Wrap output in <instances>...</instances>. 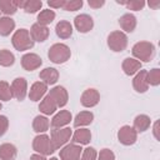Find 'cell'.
I'll list each match as a JSON object with an SVG mask.
<instances>
[{"instance_id": "18", "label": "cell", "mask_w": 160, "mask_h": 160, "mask_svg": "<svg viewBox=\"0 0 160 160\" xmlns=\"http://www.w3.org/2000/svg\"><path fill=\"white\" fill-rule=\"evenodd\" d=\"M40 79L46 85H54L59 79V71L55 68H45L39 74Z\"/></svg>"}, {"instance_id": "24", "label": "cell", "mask_w": 160, "mask_h": 160, "mask_svg": "<svg viewBox=\"0 0 160 160\" xmlns=\"http://www.w3.org/2000/svg\"><path fill=\"white\" fill-rule=\"evenodd\" d=\"M56 109H58V106H56L55 101L52 100V98H51L50 95H46V96L41 100L40 105H39V110H40L42 114H45V115H51V114H54Z\"/></svg>"}, {"instance_id": "29", "label": "cell", "mask_w": 160, "mask_h": 160, "mask_svg": "<svg viewBox=\"0 0 160 160\" xmlns=\"http://www.w3.org/2000/svg\"><path fill=\"white\" fill-rule=\"evenodd\" d=\"M54 19H55V12L50 9H46V10L40 11V14L38 15V24L46 26L48 24L52 22Z\"/></svg>"}, {"instance_id": "33", "label": "cell", "mask_w": 160, "mask_h": 160, "mask_svg": "<svg viewBox=\"0 0 160 160\" xmlns=\"http://www.w3.org/2000/svg\"><path fill=\"white\" fill-rule=\"evenodd\" d=\"M146 81H148V84H150L152 86H158L160 84V70L155 68V69H151L150 71H148Z\"/></svg>"}, {"instance_id": "9", "label": "cell", "mask_w": 160, "mask_h": 160, "mask_svg": "<svg viewBox=\"0 0 160 160\" xmlns=\"http://www.w3.org/2000/svg\"><path fill=\"white\" fill-rule=\"evenodd\" d=\"M81 152H82L81 146L72 142V144L64 146L60 150V159L61 160H80Z\"/></svg>"}, {"instance_id": "21", "label": "cell", "mask_w": 160, "mask_h": 160, "mask_svg": "<svg viewBox=\"0 0 160 160\" xmlns=\"http://www.w3.org/2000/svg\"><path fill=\"white\" fill-rule=\"evenodd\" d=\"M119 25L126 32H131L136 28V18L132 14H124L119 19Z\"/></svg>"}, {"instance_id": "46", "label": "cell", "mask_w": 160, "mask_h": 160, "mask_svg": "<svg viewBox=\"0 0 160 160\" xmlns=\"http://www.w3.org/2000/svg\"><path fill=\"white\" fill-rule=\"evenodd\" d=\"M1 108H2V105H1V102H0V110H1Z\"/></svg>"}, {"instance_id": "3", "label": "cell", "mask_w": 160, "mask_h": 160, "mask_svg": "<svg viewBox=\"0 0 160 160\" xmlns=\"http://www.w3.org/2000/svg\"><path fill=\"white\" fill-rule=\"evenodd\" d=\"M48 56H49L50 61H52L55 64H62L70 59L71 51L68 45L59 42V44H54L50 46V49L48 51Z\"/></svg>"}, {"instance_id": "36", "label": "cell", "mask_w": 160, "mask_h": 160, "mask_svg": "<svg viewBox=\"0 0 160 160\" xmlns=\"http://www.w3.org/2000/svg\"><path fill=\"white\" fill-rule=\"evenodd\" d=\"M96 156L98 154L94 148H86V149H82L80 160H96Z\"/></svg>"}, {"instance_id": "27", "label": "cell", "mask_w": 160, "mask_h": 160, "mask_svg": "<svg viewBox=\"0 0 160 160\" xmlns=\"http://www.w3.org/2000/svg\"><path fill=\"white\" fill-rule=\"evenodd\" d=\"M94 115L91 111H81L76 115L75 120H74V126L75 128H80V126H85L92 122Z\"/></svg>"}, {"instance_id": "39", "label": "cell", "mask_w": 160, "mask_h": 160, "mask_svg": "<svg viewBox=\"0 0 160 160\" xmlns=\"http://www.w3.org/2000/svg\"><path fill=\"white\" fill-rule=\"evenodd\" d=\"M9 128V120L5 115H0V138L6 132Z\"/></svg>"}, {"instance_id": "34", "label": "cell", "mask_w": 160, "mask_h": 160, "mask_svg": "<svg viewBox=\"0 0 160 160\" xmlns=\"http://www.w3.org/2000/svg\"><path fill=\"white\" fill-rule=\"evenodd\" d=\"M12 98L11 88L6 81H0V100L9 101Z\"/></svg>"}, {"instance_id": "12", "label": "cell", "mask_w": 160, "mask_h": 160, "mask_svg": "<svg viewBox=\"0 0 160 160\" xmlns=\"http://www.w3.org/2000/svg\"><path fill=\"white\" fill-rule=\"evenodd\" d=\"M41 64H42L41 58L36 54H32V52H28L21 58V66L26 71L36 70L38 68H40Z\"/></svg>"}, {"instance_id": "11", "label": "cell", "mask_w": 160, "mask_h": 160, "mask_svg": "<svg viewBox=\"0 0 160 160\" xmlns=\"http://www.w3.org/2000/svg\"><path fill=\"white\" fill-rule=\"evenodd\" d=\"M99 101H100V94L96 89H92V88L86 89L80 98V102L85 108H92L98 105Z\"/></svg>"}, {"instance_id": "15", "label": "cell", "mask_w": 160, "mask_h": 160, "mask_svg": "<svg viewBox=\"0 0 160 160\" xmlns=\"http://www.w3.org/2000/svg\"><path fill=\"white\" fill-rule=\"evenodd\" d=\"M146 70H139L136 76L132 80V86L135 89V91L138 92H145L149 89V84L146 81Z\"/></svg>"}, {"instance_id": "10", "label": "cell", "mask_w": 160, "mask_h": 160, "mask_svg": "<svg viewBox=\"0 0 160 160\" xmlns=\"http://www.w3.org/2000/svg\"><path fill=\"white\" fill-rule=\"evenodd\" d=\"M74 25L79 32H89L94 28V20L88 14H80L74 19Z\"/></svg>"}, {"instance_id": "43", "label": "cell", "mask_w": 160, "mask_h": 160, "mask_svg": "<svg viewBox=\"0 0 160 160\" xmlns=\"http://www.w3.org/2000/svg\"><path fill=\"white\" fill-rule=\"evenodd\" d=\"M148 4H149L150 8H154V9H158L160 6V1H154V2L152 1H149Z\"/></svg>"}, {"instance_id": "5", "label": "cell", "mask_w": 160, "mask_h": 160, "mask_svg": "<svg viewBox=\"0 0 160 160\" xmlns=\"http://www.w3.org/2000/svg\"><path fill=\"white\" fill-rule=\"evenodd\" d=\"M71 138V129L70 128H61V129H52L51 130V145L52 149L56 150L60 146L65 145Z\"/></svg>"}, {"instance_id": "40", "label": "cell", "mask_w": 160, "mask_h": 160, "mask_svg": "<svg viewBox=\"0 0 160 160\" xmlns=\"http://www.w3.org/2000/svg\"><path fill=\"white\" fill-rule=\"evenodd\" d=\"M64 4H65V1L64 0H58V1H48V5L50 6V8H54V9H62V6H64Z\"/></svg>"}, {"instance_id": "13", "label": "cell", "mask_w": 160, "mask_h": 160, "mask_svg": "<svg viewBox=\"0 0 160 160\" xmlns=\"http://www.w3.org/2000/svg\"><path fill=\"white\" fill-rule=\"evenodd\" d=\"M49 95L52 98V100L55 101L56 106L58 108H62L68 104V99H69V95H68V91L65 88L62 86H55L50 90Z\"/></svg>"}, {"instance_id": "16", "label": "cell", "mask_w": 160, "mask_h": 160, "mask_svg": "<svg viewBox=\"0 0 160 160\" xmlns=\"http://www.w3.org/2000/svg\"><path fill=\"white\" fill-rule=\"evenodd\" d=\"M48 91V85L44 84L42 81H36L31 85L30 88V91H29V98L30 100L32 101H39L44 95L45 92Z\"/></svg>"}, {"instance_id": "35", "label": "cell", "mask_w": 160, "mask_h": 160, "mask_svg": "<svg viewBox=\"0 0 160 160\" xmlns=\"http://www.w3.org/2000/svg\"><path fill=\"white\" fill-rule=\"evenodd\" d=\"M82 6V1L81 0H70V1H65L62 10L65 11H76Z\"/></svg>"}, {"instance_id": "7", "label": "cell", "mask_w": 160, "mask_h": 160, "mask_svg": "<svg viewBox=\"0 0 160 160\" xmlns=\"http://www.w3.org/2000/svg\"><path fill=\"white\" fill-rule=\"evenodd\" d=\"M118 139L122 145L129 146V145L135 144V141L138 139V132L135 131L134 128H131L129 125H124L118 131Z\"/></svg>"}, {"instance_id": "17", "label": "cell", "mask_w": 160, "mask_h": 160, "mask_svg": "<svg viewBox=\"0 0 160 160\" xmlns=\"http://www.w3.org/2000/svg\"><path fill=\"white\" fill-rule=\"evenodd\" d=\"M71 120V112L68 110H61L59 111L51 120V126L52 129H61L62 126L68 125Z\"/></svg>"}, {"instance_id": "20", "label": "cell", "mask_w": 160, "mask_h": 160, "mask_svg": "<svg viewBox=\"0 0 160 160\" xmlns=\"http://www.w3.org/2000/svg\"><path fill=\"white\" fill-rule=\"evenodd\" d=\"M55 31L60 39H69L72 35V25L66 20H61L56 24Z\"/></svg>"}, {"instance_id": "45", "label": "cell", "mask_w": 160, "mask_h": 160, "mask_svg": "<svg viewBox=\"0 0 160 160\" xmlns=\"http://www.w3.org/2000/svg\"><path fill=\"white\" fill-rule=\"evenodd\" d=\"M50 160H58V159H56V158H51Z\"/></svg>"}, {"instance_id": "32", "label": "cell", "mask_w": 160, "mask_h": 160, "mask_svg": "<svg viewBox=\"0 0 160 160\" xmlns=\"http://www.w3.org/2000/svg\"><path fill=\"white\" fill-rule=\"evenodd\" d=\"M18 8L15 6L14 1L10 0H0V11L4 12L5 15H12L15 14Z\"/></svg>"}, {"instance_id": "31", "label": "cell", "mask_w": 160, "mask_h": 160, "mask_svg": "<svg viewBox=\"0 0 160 160\" xmlns=\"http://www.w3.org/2000/svg\"><path fill=\"white\" fill-rule=\"evenodd\" d=\"M41 6H42V1L41 0H28V1H25L22 9L28 14H34L38 10H40Z\"/></svg>"}, {"instance_id": "38", "label": "cell", "mask_w": 160, "mask_h": 160, "mask_svg": "<svg viewBox=\"0 0 160 160\" xmlns=\"http://www.w3.org/2000/svg\"><path fill=\"white\" fill-rule=\"evenodd\" d=\"M98 160H115V155L110 149H102L98 155Z\"/></svg>"}, {"instance_id": "8", "label": "cell", "mask_w": 160, "mask_h": 160, "mask_svg": "<svg viewBox=\"0 0 160 160\" xmlns=\"http://www.w3.org/2000/svg\"><path fill=\"white\" fill-rule=\"evenodd\" d=\"M11 94L12 96L19 100L22 101L26 96V90H28V82L24 78H16L12 82H11Z\"/></svg>"}, {"instance_id": "42", "label": "cell", "mask_w": 160, "mask_h": 160, "mask_svg": "<svg viewBox=\"0 0 160 160\" xmlns=\"http://www.w3.org/2000/svg\"><path fill=\"white\" fill-rule=\"evenodd\" d=\"M30 160H46L44 155H40V154H34L30 156Z\"/></svg>"}, {"instance_id": "37", "label": "cell", "mask_w": 160, "mask_h": 160, "mask_svg": "<svg viewBox=\"0 0 160 160\" xmlns=\"http://www.w3.org/2000/svg\"><path fill=\"white\" fill-rule=\"evenodd\" d=\"M125 5H126L128 9H130V10L139 11V10H141V9L145 6V1H142V0H131V1H126Z\"/></svg>"}, {"instance_id": "2", "label": "cell", "mask_w": 160, "mask_h": 160, "mask_svg": "<svg viewBox=\"0 0 160 160\" xmlns=\"http://www.w3.org/2000/svg\"><path fill=\"white\" fill-rule=\"evenodd\" d=\"M131 52L138 60L149 62L155 54V46L149 41H139L132 46Z\"/></svg>"}, {"instance_id": "28", "label": "cell", "mask_w": 160, "mask_h": 160, "mask_svg": "<svg viewBox=\"0 0 160 160\" xmlns=\"http://www.w3.org/2000/svg\"><path fill=\"white\" fill-rule=\"evenodd\" d=\"M50 126V122H49V119L46 116H41V115H38L34 121H32V129L35 132H45Z\"/></svg>"}, {"instance_id": "44", "label": "cell", "mask_w": 160, "mask_h": 160, "mask_svg": "<svg viewBox=\"0 0 160 160\" xmlns=\"http://www.w3.org/2000/svg\"><path fill=\"white\" fill-rule=\"evenodd\" d=\"M158 128H159V121H156L155 125H154V135H155V138L159 140V134H158V130H159V129H158Z\"/></svg>"}, {"instance_id": "30", "label": "cell", "mask_w": 160, "mask_h": 160, "mask_svg": "<svg viewBox=\"0 0 160 160\" xmlns=\"http://www.w3.org/2000/svg\"><path fill=\"white\" fill-rule=\"evenodd\" d=\"M14 62H15V56L11 51L6 49L0 50V65L1 66L8 68V66H11Z\"/></svg>"}, {"instance_id": "26", "label": "cell", "mask_w": 160, "mask_h": 160, "mask_svg": "<svg viewBox=\"0 0 160 160\" xmlns=\"http://www.w3.org/2000/svg\"><path fill=\"white\" fill-rule=\"evenodd\" d=\"M14 29H15V21L11 18L9 16L0 18V35L1 36L10 35V32H12Z\"/></svg>"}, {"instance_id": "6", "label": "cell", "mask_w": 160, "mask_h": 160, "mask_svg": "<svg viewBox=\"0 0 160 160\" xmlns=\"http://www.w3.org/2000/svg\"><path fill=\"white\" fill-rule=\"evenodd\" d=\"M32 149L39 152L40 155H50L54 152V149H52V145H51V140L48 135L45 134H41V135H38L34 138L32 140Z\"/></svg>"}, {"instance_id": "22", "label": "cell", "mask_w": 160, "mask_h": 160, "mask_svg": "<svg viewBox=\"0 0 160 160\" xmlns=\"http://www.w3.org/2000/svg\"><path fill=\"white\" fill-rule=\"evenodd\" d=\"M91 140V132L89 129H78L74 135H72V142L74 144H80V145H86Z\"/></svg>"}, {"instance_id": "4", "label": "cell", "mask_w": 160, "mask_h": 160, "mask_svg": "<svg viewBox=\"0 0 160 160\" xmlns=\"http://www.w3.org/2000/svg\"><path fill=\"white\" fill-rule=\"evenodd\" d=\"M108 46L115 52H121L128 46V36L122 31H112L108 36Z\"/></svg>"}, {"instance_id": "41", "label": "cell", "mask_w": 160, "mask_h": 160, "mask_svg": "<svg viewBox=\"0 0 160 160\" xmlns=\"http://www.w3.org/2000/svg\"><path fill=\"white\" fill-rule=\"evenodd\" d=\"M88 4H89V6H90V8H94V9H99V8H101V6L105 4V1H102V0H101V1H100V0H99V1L89 0V1H88Z\"/></svg>"}, {"instance_id": "1", "label": "cell", "mask_w": 160, "mask_h": 160, "mask_svg": "<svg viewBox=\"0 0 160 160\" xmlns=\"http://www.w3.org/2000/svg\"><path fill=\"white\" fill-rule=\"evenodd\" d=\"M11 42L14 45V48L19 51H25V50H30L34 46V41L30 36L29 30L26 29H19L15 31V34L11 38Z\"/></svg>"}, {"instance_id": "19", "label": "cell", "mask_w": 160, "mask_h": 160, "mask_svg": "<svg viewBox=\"0 0 160 160\" xmlns=\"http://www.w3.org/2000/svg\"><path fill=\"white\" fill-rule=\"evenodd\" d=\"M121 68H122V70H124V72H125L126 75L131 76V75L136 74V72L141 69V62H140L139 60H136V59L126 58V59H124Z\"/></svg>"}, {"instance_id": "23", "label": "cell", "mask_w": 160, "mask_h": 160, "mask_svg": "<svg viewBox=\"0 0 160 160\" xmlns=\"http://www.w3.org/2000/svg\"><path fill=\"white\" fill-rule=\"evenodd\" d=\"M16 154H18V150L12 144L5 142L0 145V159L1 160H15Z\"/></svg>"}, {"instance_id": "25", "label": "cell", "mask_w": 160, "mask_h": 160, "mask_svg": "<svg viewBox=\"0 0 160 160\" xmlns=\"http://www.w3.org/2000/svg\"><path fill=\"white\" fill-rule=\"evenodd\" d=\"M151 124V120L148 115H138L134 119V129L136 132H144L145 130L149 129Z\"/></svg>"}, {"instance_id": "14", "label": "cell", "mask_w": 160, "mask_h": 160, "mask_svg": "<svg viewBox=\"0 0 160 160\" xmlns=\"http://www.w3.org/2000/svg\"><path fill=\"white\" fill-rule=\"evenodd\" d=\"M49 28L48 26H44V25H40V24H34L30 29V36L32 39V41H39V42H42L45 41L48 38H49Z\"/></svg>"}]
</instances>
